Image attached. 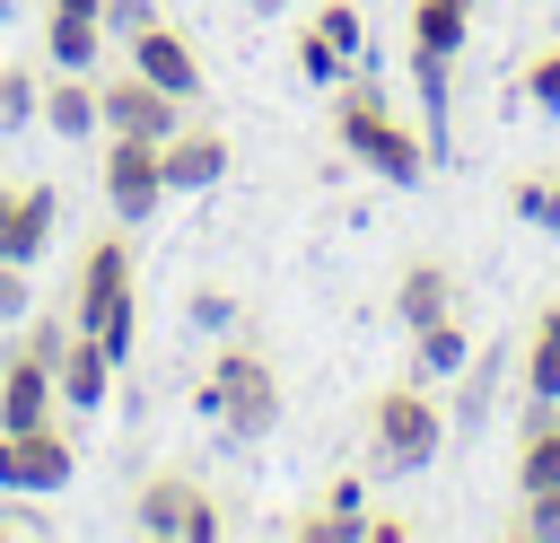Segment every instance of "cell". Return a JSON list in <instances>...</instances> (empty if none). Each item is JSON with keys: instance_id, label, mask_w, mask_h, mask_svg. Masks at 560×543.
<instances>
[{"instance_id": "2", "label": "cell", "mask_w": 560, "mask_h": 543, "mask_svg": "<svg viewBox=\"0 0 560 543\" xmlns=\"http://www.w3.org/2000/svg\"><path fill=\"white\" fill-rule=\"evenodd\" d=\"M70 324L105 342V359L122 368L140 350V272H131V236L105 228L79 245V272H70Z\"/></svg>"}, {"instance_id": "27", "label": "cell", "mask_w": 560, "mask_h": 543, "mask_svg": "<svg viewBox=\"0 0 560 543\" xmlns=\"http://www.w3.org/2000/svg\"><path fill=\"white\" fill-rule=\"evenodd\" d=\"M158 18V0H105V35H140Z\"/></svg>"}, {"instance_id": "9", "label": "cell", "mask_w": 560, "mask_h": 543, "mask_svg": "<svg viewBox=\"0 0 560 543\" xmlns=\"http://www.w3.org/2000/svg\"><path fill=\"white\" fill-rule=\"evenodd\" d=\"M96 123H105V131H149V140H166V131L184 123V96H166L158 79H140V70L122 61V70H96Z\"/></svg>"}, {"instance_id": "17", "label": "cell", "mask_w": 560, "mask_h": 543, "mask_svg": "<svg viewBox=\"0 0 560 543\" xmlns=\"http://www.w3.org/2000/svg\"><path fill=\"white\" fill-rule=\"evenodd\" d=\"M96 61H105V18L44 9V70H96Z\"/></svg>"}, {"instance_id": "11", "label": "cell", "mask_w": 560, "mask_h": 543, "mask_svg": "<svg viewBox=\"0 0 560 543\" xmlns=\"http://www.w3.org/2000/svg\"><path fill=\"white\" fill-rule=\"evenodd\" d=\"M158 166H166V193H210L228 166H236V140L219 123H175L158 140Z\"/></svg>"}, {"instance_id": "26", "label": "cell", "mask_w": 560, "mask_h": 543, "mask_svg": "<svg viewBox=\"0 0 560 543\" xmlns=\"http://www.w3.org/2000/svg\"><path fill=\"white\" fill-rule=\"evenodd\" d=\"M289 53H298V70H306L315 88H341V70H350V53H341V44H324L315 26H298V44H289Z\"/></svg>"}, {"instance_id": "22", "label": "cell", "mask_w": 560, "mask_h": 543, "mask_svg": "<svg viewBox=\"0 0 560 543\" xmlns=\"http://www.w3.org/2000/svg\"><path fill=\"white\" fill-rule=\"evenodd\" d=\"M516 96H525L534 114H560V44H534V53L516 61Z\"/></svg>"}, {"instance_id": "1", "label": "cell", "mask_w": 560, "mask_h": 543, "mask_svg": "<svg viewBox=\"0 0 560 543\" xmlns=\"http://www.w3.org/2000/svg\"><path fill=\"white\" fill-rule=\"evenodd\" d=\"M332 149H350L368 175H385V184H420L429 166H438V149L385 105V88L376 79H359V70H341V88H332Z\"/></svg>"}, {"instance_id": "6", "label": "cell", "mask_w": 560, "mask_h": 543, "mask_svg": "<svg viewBox=\"0 0 560 543\" xmlns=\"http://www.w3.org/2000/svg\"><path fill=\"white\" fill-rule=\"evenodd\" d=\"M131 534H158V543H219L228 534V499L192 473H149L131 490Z\"/></svg>"}, {"instance_id": "24", "label": "cell", "mask_w": 560, "mask_h": 543, "mask_svg": "<svg viewBox=\"0 0 560 543\" xmlns=\"http://www.w3.org/2000/svg\"><path fill=\"white\" fill-rule=\"evenodd\" d=\"M508 534H516V543H560V482L525 490V499H516V517H508Z\"/></svg>"}, {"instance_id": "28", "label": "cell", "mask_w": 560, "mask_h": 543, "mask_svg": "<svg viewBox=\"0 0 560 543\" xmlns=\"http://www.w3.org/2000/svg\"><path fill=\"white\" fill-rule=\"evenodd\" d=\"M18 315H26V263L0 254V324H18Z\"/></svg>"}, {"instance_id": "14", "label": "cell", "mask_w": 560, "mask_h": 543, "mask_svg": "<svg viewBox=\"0 0 560 543\" xmlns=\"http://www.w3.org/2000/svg\"><path fill=\"white\" fill-rule=\"evenodd\" d=\"M438 315H455V263H446V254H411L402 280H394V324L420 333V324H438Z\"/></svg>"}, {"instance_id": "8", "label": "cell", "mask_w": 560, "mask_h": 543, "mask_svg": "<svg viewBox=\"0 0 560 543\" xmlns=\"http://www.w3.org/2000/svg\"><path fill=\"white\" fill-rule=\"evenodd\" d=\"M79 473V438L61 420H35V429H0V490L18 499H44Z\"/></svg>"}, {"instance_id": "30", "label": "cell", "mask_w": 560, "mask_h": 543, "mask_svg": "<svg viewBox=\"0 0 560 543\" xmlns=\"http://www.w3.org/2000/svg\"><path fill=\"white\" fill-rule=\"evenodd\" d=\"M402 534H411V517H368V534H359V543H402Z\"/></svg>"}, {"instance_id": "16", "label": "cell", "mask_w": 560, "mask_h": 543, "mask_svg": "<svg viewBox=\"0 0 560 543\" xmlns=\"http://www.w3.org/2000/svg\"><path fill=\"white\" fill-rule=\"evenodd\" d=\"M105 385H114L105 342L70 324V342H61V412H96V403H105Z\"/></svg>"}, {"instance_id": "20", "label": "cell", "mask_w": 560, "mask_h": 543, "mask_svg": "<svg viewBox=\"0 0 560 543\" xmlns=\"http://www.w3.org/2000/svg\"><path fill=\"white\" fill-rule=\"evenodd\" d=\"M44 105V70L35 61H0V131H26Z\"/></svg>"}, {"instance_id": "21", "label": "cell", "mask_w": 560, "mask_h": 543, "mask_svg": "<svg viewBox=\"0 0 560 543\" xmlns=\"http://www.w3.org/2000/svg\"><path fill=\"white\" fill-rule=\"evenodd\" d=\"M499 359H508V350H472V359H464V394H455V412H446V429H472V420L490 412V385H499Z\"/></svg>"}, {"instance_id": "5", "label": "cell", "mask_w": 560, "mask_h": 543, "mask_svg": "<svg viewBox=\"0 0 560 543\" xmlns=\"http://www.w3.org/2000/svg\"><path fill=\"white\" fill-rule=\"evenodd\" d=\"M472 9L481 0H411V18H402V53H411V79L429 96V149H446V70L472 44Z\"/></svg>"}, {"instance_id": "18", "label": "cell", "mask_w": 560, "mask_h": 543, "mask_svg": "<svg viewBox=\"0 0 560 543\" xmlns=\"http://www.w3.org/2000/svg\"><path fill=\"white\" fill-rule=\"evenodd\" d=\"M464 359H472V333H464L455 315H438V324H420V333H411V377H420V385L464 377Z\"/></svg>"}, {"instance_id": "19", "label": "cell", "mask_w": 560, "mask_h": 543, "mask_svg": "<svg viewBox=\"0 0 560 543\" xmlns=\"http://www.w3.org/2000/svg\"><path fill=\"white\" fill-rule=\"evenodd\" d=\"M516 377H525V394H560V298L534 307L525 350H516Z\"/></svg>"}, {"instance_id": "12", "label": "cell", "mask_w": 560, "mask_h": 543, "mask_svg": "<svg viewBox=\"0 0 560 543\" xmlns=\"http://www.w3.org/2000/svg\"><path fill=\"white\" fill-rule=\"evenodd\" d=\"M122 61H131L140 79H158L166 96H184V105L201 96V53H192V44L175 35V26H158V18H149L140 35H122Z\"/></svg>"}, {"instance_id": "31", "label": "cell", "mask_w": 560, "mask_h": 543, "mask_svg": "<svg viewBox=\"0 0 560 543\" xmlns=\"http://www.w3.org/2000/svg\"><path fill=\"white\" fill-rule=\"evenodd\" d=\"M44 9H61V18H105V0H44Z\"/></svg>"}, {"instance_id": "3", "label": "cell", "mask_w": 560, "mask_h": 543, "mask_svg": "<svg viewBox=\"0 0 560 543\" xmlns=\"http://www.w3.org/2000/svg\"><path fill=\"white\" fill-rule=\"evenodd\" d=\"M455 429H446V403L420 385V377H402V385H376L368 394V464L376 473H394V482H411V473H429L438 464V447H446Z\"/></svg>"}, {"instance_id": "7", "label": "cell", "mask_w": 560, "mask_h": 543, "mask_svg": "<svg viewBox=\"0 0 560 543\" xmlns=\"http://www.w3.org/2000/svg\"><path fill=\"white\" fill-rule=\"evenodd\" d=\"M105 210L122 219V228H140V219H158V201H166V166H158V140L149 131H105Z\"/></svg>"}, {"instance_id": "13", "label": "cell", "mask_w": 560, "mask_h": 543, "mask_svg": "<svg viewBox=\"0 0 560 543\" xmlns=\"http://www.w3.org/2000/svg\"><path fill=\"white\" fill-rule=\"evenodd\" d=\"M359 534H368V482L359 473H332L315 490V508L289 517V543H359Z\"/></svg>"}, {"instance_id": "25", "label": "cell", "mask_w": 560, "mask_h": 543, "mask_svg": "<svg viewBox=\"0 0 560 543\" xmlns=\"http://www.w3.org/2000/svg\"><path fill=\"white\" fill-rule=\"evenodd\" d=\"M306 26H315L324 44H341L350 61H359V44H368V18H359V0H324V9L306 18Z\"/></svg>"}, {"instance_id": "10", "label": "cell", "mask_w": 560, "mask_h": 543, "mask_svg": "<svg viewBox=\"0 0 560 543\" xmlns=\"http://www.w3.org/2000/svg\"><path fill=\"white\" fill-rule=\"evenodd\" d=\"M52 219H61V193L44 175H0V254L35 272V254L52 245Z\"/></svg>"}, {"instance_id": "32", "label": "cell", "mask_w": 560, "mask_h": 543, "mask_svg": "<svg viewBox=\"0 0 560 543\" xmlns=\"http://www.w3.org/2000/svg\"><path fill=\"white\" fill-rule=\"evenodd\" d=\"M245 9H280V0H245Z\"/></svg>"}, {"instance_id": "4", "label": "cell", "mask_w": 560, "mask_h": 543, "mask_svg": "<svg viewBox=\"0 0 560 543\" xmlns=\"http://www.w3.org/2000/svg\"><path fill=\"white\" fill-rule=\"evenodd\" d=\"M201 412L228 429V438H262L280 420V368L254 350V342H219L210 368H201Z\"/></svg>"}, {"instance_id": "23", "label": "cell", "mask_w": 560, "mask_h": 543, "mask_svg": "<svg viewBox=\"0 0 560 543\" xmlns=\"http://www.w3.org/2000/svg\"><path fill=\"white\" fill-rule=\"evenodd\" d=\"M508 210H516L525 228H560V166H542V175H516V184H508Z\"/></svg>"}, {"instance_id": "29", "label": "cell", "mask_w": 560, "mask_h": 543, "mask_svg": "<svg viewBox=\"0 0 560 543\" xmlns=\"http://www.w3.org/2000/svg\"><path fill=\"white\" fill-rule=\"evenodd\" d=\"M9 534H52V517H35V508H18V499H0V543Z\"/></svg>"}, {"instance_id": "15", "label": "cell", "mask_w": 560, "mask_h": 543, "mask_svg": "<svg viewBox=\"0 0 560 543\" xmlns=\"http://www.w3.org/2000/svg\"><path fill=\"white\" fill-rule=\"evenodd\" d=\"M35 123H52L61 140L105 131V123H96V70H44V105H35Z\"/></svg>"}]
</instances>
